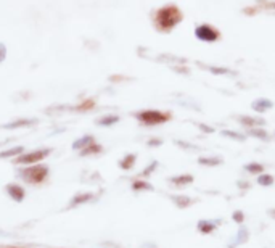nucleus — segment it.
<instances>
[{
    "label": "nucleus",
    "mask_w": 275,
    "mask_h": 248,
    "mask_svg": "<svg viewBox=\"0 0 275 248\" xmlns=\"http://www.w3.org/2000/svg\"><path fill=\"white\" fill-rule=\"evenodd\" d=\"M182 21V13L177 7L167 5L156 13V24L159 29L169 31Z\"/></svg>",
    "instance_id": "1"
},
{
    "label": "nucleus",
    "mask_w": 275,
    "mask_h": 248,
    "mask_svg": "<svg viewBox=\"0 0 275 248\" xmlns=\"http://www.w3.org/2000/svg\"><path fill=\"white\" fill-rule=\"evenodd\" d=\"M135 118L145 124V126H158V124H164L167 122L172 114L169 111H159V110H144V111H139L135 114Z\"/></svg>",
    "instance_id": "2"
},
{
    "label": "nucleus",
    "mask_w": 275,
    "mask_h": 248,
    "mask_svg": "<svg viewBox=\"0 0 275 248\" xmlns=\"http://www.w3.org/2000/svg\"><path fill=\"white\" fill-rule=\"evenodd\" d=\"M20 174H21V177H24V179L29 181V182H40L47 177L49 170H47V166L37 164V166L29 168V170H26V171H21Z\"/></svg>",
    "instance_id": "3"
},
{
    "label": "nucleus",
    "mask_w": 275,
    "mask_h": 248,
    "mask_svg": "<svg viewBox=\"0 0 275 248\" xmlns=\"http://www.w3.org/2000/svg\"><path fill=\"white\" fill-rule=\"evenodd\" d=\"M50 155V150L49 148H43V150H35V152H29V153H24L20 158H16V163L18 164H34V163H39L42 161L43 158Z\"/></svg>",
    "instance_id": "4"
},
{
    "label": "nucleus",
    "mask_w": 275,
    "mask_h": 248,
    "mask_svg": "<svg viewBox=\"0 0 275 248\" xmlns=\"http://www.w3.org/2000/svg\"><path fill=\"white\" fill-rule=\"evenodd\" d=\"M195 35L203 42H216L219 39V31L212 28V26L201 24L195 29Z\"/></svg>",
    "instance_id": "5"
},
{
    "label": "nucleus",
    "mask_w": 275,
    "mask_h": 248,
    "mask_svg": "<svg viewBox=\"0 0 275 248\" xmlns=\"http://www.w3.org/2000/svg\"><path fill=\"white\" fill-rule=\"evenodd\" d=\"M220 224V221H209V219H201L198 221V224H197V229H198V232L201 234H212L214 230L217 229V226Z\"/></svg>",
    "instance_id": "6"
},
{
    "label": "nucleus",
    "mask_w": 275,
    "mask_h": 248,
    "mask_svg": "<svg viewBox=\"0 0 275 248\" xmlns=\"http://www.w3.org/2000/svg\"><path fill=\"white\" fill-rule=\"evenodd\" d=\"M167 182H171L175 187H185V185H189L193 182V176L192 174H179V176H174V177H169Z\"/></svg>",
    "instance_id": "7"
},
{
    "label": "nucleus",
    "mask_w": 275,
    "mask_h": 248,
    "mask_svg": "<svg viewBox=\"0 0 275 248\" xmlns=\"http://www.w3.org/2000/svg\"><path fill=\"white\" fill-rule=\"evenodd\" d=\"M238 121H240L242 126L251 129V128H261L265 124V121L262 118H254V116H238Z\"/></svg>",
    "instance_id": "8"
},
{
    "label": "nucleus",
    "mask_w": 275,
    "mask_h": 248,
    "mask_svg": "<svg viewBox=\"0 0 275 248\" xmlns=\"http://www.w3.org/2000/svg\"><path fill=\"white\" fill-rule=\"evenodd\" d=\"M248 238H250V232H248V229L245 226H242L240 229H238L237 235L234 237V240L230 242V246L235 248L237 245H243V243H246Z\"/></svg>",
    "instance_id": "9"
},
{
    "label": "nucleus",
    "mask_w": 275,
    "mask_h": 248,
    "mask_svg": "<svg viewBox=\"0 0 275 248\" xmlns=\"http://www.w3.org/2000/svg\"><path fill=\"white\" fill-rule=\"evenodd\" d=\"M171 200L174 201V205L179 208H189L195 203V200L187 197V195H171Z\"/></svg>",
    "instance_id": "10"
},
{
    "label": "nucleus",
    "mask_w": 275,
    "mask_h": 248,
    "mask_svg": "<svg viewBox=\"0 0 275 248\" xmlns=\"http://www.w3.org/2000/svg\"><path fill=\"white\" fill-rule=\"evenodd\" d=\"M253 110L254 111H258V113H265V111H269L272 106H273V103L269 100V99H258V100H254L253 102Z\"/></svg>",
    "instance_id": "11"
},
{
    "label": "nucleus",
    "mask_w": 275,
    "mask_h": 248,
    "mask_svg": "<svg viewBox=\"0 0 275 248\" xmlns=\"http://www.w3.org/2000/svg\"><path fill=\"white\" fill-rule=\"evenodd\" d=\"M7 192H8V195L15 200V201H21L23 198H24V189H21L20 185H15V184H12V185H7Z\"/></svg>",
    "instance_id": "12"
},
{
    "label": "nucleus",
    "mask_w": 275,
    "mask_h": 248,
    "mask_svg": "<svg viewBox=\"0 0 275 248\" xmlns=\"http://www.w3.org/2000/svg\"><path fill=\"white\" fill-rule=\"evenodd\" d=\"M222 163H224V159L220 156H201V158H198V164H201V166L214 168V166H219Z\"/></svg>",
    "instance_id": "13"
},
{
    "label": "nucleus",
    "mask_w": 275,
    "mask_h": 248,
    "mask_svg": "<svg viewBox=\"0 0 275 248\" xmlns=\"http://www.w3.org/2000/svg\"><path fill=\"white\" fill-rule=\"evenodd\" d=\"M243 170L246 171V173H250V174H253V176H259V174H262L264 173V164L262 163H256V161H251V163H246L245 166H243Z\"/></svg>",
    "instance_id": "14"
},
{
    "label": "nucleus",
    "mask_w": 275,
    "mask_h": 248,
    "mask_svg": "<svg viewBox=\"0 0 275 248\" xmlns=\"http://www.w3.org/2000/svg\"><path fill=\"white\" fill-rule=\"evenodd\" d=\"M248 136L256 137V139H259V140H264V142L270 140L269 132H267V131H264L262 128H251V129H248Z\"/></svg>",
    "instance_id": "15"
},
{
    "label": "nucleus",
    "mask_w": 275,
    "mask_h": 248,
    "mask_svg": "<svg viewBox=\"0 0 275 248\" xmlns=\"http://www.w3.org/2000/svg\"><path fill=\"white\" fill-rule=\"evenodd\" d=\"M135 161H137V155L135 153H129V155H126L119 161V168H121V170L127 171V170H130V168L135 164Z\"/></svg>",
    "instance_id": "16"
},
{
    "label": "nucleus",
    "mask_w": 275,
    "mask_h": 248,
    "mask_svg": "<svg viewBox=\"0 0 275 248\" xmlns=\"http://www.w3.org/2000/svg\"><path fill=\"white\" fill-rule=\"evenodd\" d=\"M92 144H95V142H94V137H92V136H84V137H81L79 140L74 142V144H73V148H74V150H81V148L90 147Z\"/></svg>",
    "instance_id": "17"
},
{
    "label": "nucleus",
    "mask_w": 275,
    "mask_h": 248,
    "mask_svg": "<svg viewBox=\"0 0 275 248\" xmlns=\"http://www.w3.org/2000/svg\"><path fill=\"white\" fill-rule=\"evenodd\" d=\"M273 182H275V177L272 174L262 173V174L258 176V184L262 185V187H270V185H273Z\"/></svg>",
    "instance_id": "18"
},
{
    "label": "nucleus",
    "mask_w": 275,
    "mask_h": 248,
    "mask_svg": "<svg viewBox=\"0 0 275 248\" xmlns=\"http://www.w3.org/2000/svg\"><path fill=\"white\" fill-rule=\"evenodd\" d=\"M132 189L137 190V192H140V190H153V185L150 182H147V181L137 179V181L132 182Z\"/></svg>",
    "instance_id": "19"
},
{
    "label": "nucleus",
    "mask_w": 275,
    "mask_h": 248,
    "mask_svg": "<svg viewBox=\"0 0 275 248\" xmlns=\"http://www.w3.org/2000/svg\"><path fill=\"white\" fill-rule=\"evenodd\" d=\"M35 119H20L16 122H10V124H5L4 129H15V128H21V126H31V124H34Z\"/></svg>",
    "instance_id": "20"
},
{
    "label": "nucleus",
    "mask_w": 275,
    "mask_h": 248,
    "mask_svg": "<svg viewBox=\"0 0 275 248\" xmlns=\"http://www.w3.org/2000/svg\"><path fill=\"white\" fill-rule=\"evenodd\" d=\"M119 121V116L116 114H108V116H103L99 119V124L100 126H113V124H116Z\"/></svg>",
    "instance_id": "21"
},
{
    "label": "nucleus",
    "mask_w": 275,
    "mask_h": 248,
    "mask_svg": "<svg viewBox=\"0 0 275 248\" xmlns=\"http://www.w3.org/2000/svg\"><path fill=\"white\" fill-rule=\"evenodd\" d=\"M94 200V195L92 193H82V195H77V197L73 198V201H71V206L74 205H81V203H85V201H90Z\"/></svg>",
    "instance_id": "22"
},
{
    "label": "nucleus",
    "mask_w": 275,
    "mask_h": 248,
    "mask_svg": "<svg viewBox=\"0 0 275 248\" xmlns=\"http://www.w3.org/2000/svg\"><path fill=\"white\" fill-rule=\"evenodd\" d=\"M222 136L227 139H232V140H238V142H245V139H246L243 134H240V132H235V131H230V129L222 131Z\"/></svg>",
    "instance_id": "23"
},
{
    "label": "nucleus",
    "mask_w": 275,
    "mask_h": 248,
    "mask_svg": "<svg viewBox=\"0 0 275 248\" xmlns=\"http://www.w3.org/2000/svg\"><path fill=\"white\" fill-rule=\"evenodd\" d=\"M23 152H24L23 147H15V148H10V150H7V152L0 153V158H10V156H15V155H21Z\"/></svg>",
    "instance_id": "24"
},
{
    "label": "nucleus",
    "mask_w": 275,
    "mask_h": 248,
    "mask_svg": "<svg viewBox=\"0 0 275 248\" xmlns=\"http://www.w3.org/2000/svg\"><path fill=\"white\" fill-rule=\"evenodd\" d=\"M156 168H158V161H152L150 163L144 171H142V174L140 176H144V177H148V176H152L155 171H156Z\"/></svg>",
    "instance_id": "25"
},
{
    "label": "nucleus",
    "mask_w": 275,
    "mask_h": 248,
    "mask_svg": "<svg viewBox=\"0 0 275 248\" xmlns=\"http://www.w3.org/2000/svg\"><path fill=\"white\" fill-rule=\"evenodd\" d=\"M102 152V147L97 145V144H92L90 147H87L82 150V155H88V153H100Z\"/></svg>",
    "instance_id": "26"
},
{
    "label": "nucleus",
    "mask_w": 275,
    "mask_h": 248,
    "mask_svg": "<svg viewBox=\"0 0 275 248\" xmlns=\"http://www.w3.org/2000/svg\"><path fill=\"white\" fill-rule=\"evenodd\" d=\"M232 219L235 221V223L238 224H243V221H245V215H243V211H234V215H232Z\"/></svg>",
    "instance_id": "27"
},
{
    "label": "nucleus",
    "mask_w": 275,
    "mask_h": 248,
    "mask_svg": "<svg viewBox=\"0 0 275 248\" xmlns=\"http://www.w3.org/2000/svg\"><path fill=\"white\" fill-rule=\"evenodd\" d=\"M147 145L148 147H159V145H163V140L161 139H150L147 142Z\"/></svg>",
    "instance_id": "28"
},
{
    "label": "nucleus",
    "mask_w": 275,
    "mask_h": 248,
    "mask_svg": "<svg viewBox=\"0 0 275 248\" xmlns=\"http://www.w3.org/2000/svg\"><path fill=\"white\" fill-rule=\"evenodd\" d=\"M198 128H200L203 132H206V134H212V132H214V128L206 126V124H203V122H200V124H198Z\"/></svg>",
    "instance_id": "29"
},
{
    "label": "nucleus",
    "mask_w": 275,
    "mask_h": 248,
    "mask_svg": "<svg viewBox=\"0 0 275 248\" xmlns=\"http://www.w3.org/2000/svg\"><path fill=\"white\" fill-rule=\"evenodd\" d=\"M209 71H212L214 74H227V73H230V71L225 69V68H209Z\"/></svg>",
    "instance_id": "30"
},
{
    "label": "nucleus",
    "mask_w": 275,
    "mask_h": 248,
    "mask_svg": "<svg viewBox=\"0 0 275 248\" xmlns=\"http://www.w3.org/2000/svg\"><path fill=\"white\" fill-rule=\"evenodd\" d=\"M177 145L182 147V148H192V150H197V147H195V145H190V144H187V142H182V140H177Z\"/></svg>",
    "instance_id": "31"
},
{
    "label": "nucleus",
    "mask_w": 275,
    "mask_h": 248,
    "mask_svg": "<svg viewBox=\"0 0 275 248\" xmlns=\"http://www.w3.org/2000/svg\"><path fill=\"white\" fill-rule=\"evenodd\" d=\"M5 55H7V49H5L4 44H0V63L5 60Z\"/></svg>",
    "instance_id": "32"
},
{
    "label": "nucleus",
    "mask_w": 275,
    "mask_h": 248,
    "mask_svg": "<svg viewBox=\"0 0 275 248\" xmlns=\"http://www.w3.org/2000/svg\"><path fill=\"white\" fill-rule=\"evenodd\" d=\"M238 185H240L242 189H251V184L250 182H245V181H240V182H238Z\"/></svg>",
    "instance_id": "33"
},
{
    "label": "nucleus",
    "mask_w": 275,
    "mask_h": 248,
    "mask_svg": "<svg viewBox=\"0 0 275 248\" xmlns=\"http://www.w3.org/2000/svg\"><path fill=\"white\" fill-rule=\"evenodd\" d=\"M269 215H270L272 218H275V210H269Z\"/></svg>",
    "instance_id": "34"
},
{
    "label": "nucleus",
    "mask_w": 275,
    "mask_h": 248,
    "mask_svg": "<svg viewBox=\"0 0 275 248\" xmlns=\"http://www.w3.org/2000/svg\"><path fill=\"white\" fill-rule=\"evenodd\" d=\"M7 235V232H4V230H0V237H5Z\"/></svg>",
    "instance_id": "35"
}]
</instances>
